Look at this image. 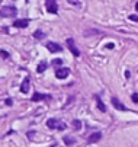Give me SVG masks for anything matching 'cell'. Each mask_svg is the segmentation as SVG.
I'll return each mask as SVG.
<instances>
[{"mask_svg":"<svg viewBox=\"0 0 138 147\" xmlns=\"http://www.w3.org/2000/svg\"><path fill=\"white\" fill-rule=\"evenodd\" d=\"M67 47H68V50L71 51V54H73L74 57H78V55H80V51L77 50V47H76V44H74V39H73V38H68V39H67Z\"/></svg>","mask_w":138,"mask_h":147,"instance_id":"cell-2","label":"cell"},{"mask_svg":"<svg viewBox=\"0 0 138 147\" xmlns=\"http://www.w3.org/2000/svg\"><path fill=\"white\" fill-rule=\"evenodd\" d=\"M106 48H108V50H112V48H113V44H111V42H109V44L106 45Z\"/></svg>","mask_w":138,"mask_h":147,"instance_id":"cell-23","label":"cell"},{"mask_svg":"<svg viewBox=\"0 0 138 147\" xmlns=\"http://www.w3.org/2000/svg\"><path fill=\"white\" fill-rule=\"evenodd\" d=\"M0 55H2V58H7V57H9L7 51H5V50H2V51H0Z\"/></svg>","mask_w":138,"mask_h":147,"instance_id":"cell-19","label":"cell"},{"mask_svg":"<svg viewBox=\"0 0 138 147\" xmlns=\"http://www.w3.org/2000/svg\"><path fill=\"white\" fill-rule=\"evenodd\" d=\"M64 143L66 144H74V140L73 138H68V137H64Z\"/></svg>","mask_w":138,"mask_h":147,"instance_id":"cell-17","label":"cell"},{"mask_svg":"<svg viewBox=\"0 0 138 147\" xmlns=\"http://www.w3.org/2000/svg\"><path fill=\"white\" fill-rule=\"evenodd\" d=\"M16 13H17V10L13 6H5L0 9V16L2 18H15Z\"/></svg>","mask_w":138,"mask_h":147,"instance_id":"cell-1","label":"cell"},{"mask_svg":"<svg viewBox=\"0 0 138 147\" xmlns=\"http://www.w3.org/2000/svg\"><path fill=\"white\" fill-rule=\"evenodd\" d=\"M102 137V133H93L90 137H89V143H96V141H99Z\"/></svg>","mask_w":138,"mask_h":147,"instance_id":"cell-11","label":"cell"},{"mask_svg":"<svg viewBox=\"0 0 138 147\" xmlns=\"http://www.w3.org/2000/svg\"><path fill=\"white\" fill-rule=\"evenodd\" d=\"M96 103H97V108H99V111L106 112V107H105V103H102V100H100L99 96H96Z\"/></svg>","mask_w":138,"mask_h":147,"instance_id":"cell-12","label":"cell"},{"mask_svg":"<svg viewBox=\"0 0 138 147\" xmlns=\"http://www.w3.org/2000/svg\"><path fill=\"white\" fill-rule=\"evenodd\" d=\"M58 130H66V124L60 122V124H58Z\"/></svg>","mask_w":138,"mask_h":147,"instance_id":"cell-22","label":"cell"},{"mask_svg":"<svg viewBox=\"0 0 138 147\" xmlns=\"http://www.w3.org/2000/svg\"><path fill=\"white\" fill-rule=\"evenodd\" d=\"M21 92L22 93H28L29 92V79H25L21 85Z\"/></svg>","mask_w":138,"mask_h":147,"instance_id":"cell-9","label":"cell"},{"mask_svg":"<svg viewBox=\"0 0 138 147\" xmlns=\"http://www.w3.org/2000/svg\"><path fill=\"white\" fill-rule=\"evenodd\" d=\"M112 105H113V108L118 109V111H127V107L122 102H119V99H116V98H112Z\"/></svg>","mask_w":138,"mask_h":147,"instance_id":"cell-6","label":"cell"},{"mask_svg":"<svg viewBox=\"0 0 138 147\" xmlns=\"http://www.w3.org/2000/svg\"><path fill=\"white\" fill-rule=\"evenodd\" d=\"M135 9H137V12H138V2H137V5H135Z\"/></svg>","mask_w":138,"mask_h":147,"instance_id":"cell-25","label":"cell"},{"mask_svg":"<svg viewBox=\"0 0 138 147\" xmlns=\"http://www.w3.org/2000/svg\"><path fill=\"white\" fill-rule=\"evenodd\" d=\"M68 3H71V5H76V6H80V2L78 0H67Z\"/></svg>","mask_w":138,"mask_h":147,"instance_id":"cell-20","label":"cell"},{"mask_svg":"<svg viewBox=\"0 0 138 147\" xmlns=\"http://www.w3.org/2000/svg\"><path fill=\"white\" fill-rule=\"evenodd\" d=\"M45 69H47V63L45 61H41V63H39V64H38V73H42V71H45Z\"/></svg>","mask_w":138,"mask_h":147,"instance_id":"cell-13","label":"cell"},{"mask_svg":"<svg viewBox=\"0 0 138 147\" xmlns=\"http://www.w3.org/2000/svg\"><path fill=\"white\" fill-rule=\"evenodd\" d=\"M68 74H70V70H68L67 67H58L57 71H55L57 79H66Z\"/></svg>","mask_w":138,"mask_h":147,"instance_id":"cell-4","label":"cell"},{"mask_svg":"<svg viewBox=\"0 0 138 147\" xmlns=\"http://www.w3.org/2000/svg\"><path fill=\"white\" fill-rule=\"evenodd\" d=\"M50 100L51 96L50 95H44V93H39V92H35L33 96H32V102H38V100Z\"/></svg>","mask_w":138,"mask_h":147,"instance_id":"cell-5","label":"cell"},{"mask_svg":"<svg viewBox=\"0 0 138 147\" xmlns=\"http://www.w3.org/2000/svg\"><path fill=\"white\" fill-rule=\"evenodd\" d=\"M58 124H60V122H58L55 118H50L48 121H47V125H48V128H51V130H54V128H57L58 127Z\"/></svg>","mask_w":138,"mask_h":147,"instance_id":"cell-10","label":"cell"},{"mask_svg":"<svg viewBox=\"0 0 138 147\" xmlns=\"http://www.w3.org/2000/svg\"><path fill=\"white\" fill-rule=\"evenodd\" d=\"M73 127H74V130H80L82 128V122L78 121V119H74L73 121Z\"/></svg>","mask_w":138,"mask_h":147,"instance_id":"cell-15","label":"cell"},{"mask_svg":"<svg viewBox=\"0 0 138 147\" xmlns=\"http://www.w3.org/2000/svg\"><path fill=\"white\" fill-rule=\"evenodd\" d=\"M13 102H12V99H6V105H12Z\"/></svg>","mask_w":138,"mask_h":147,"instance_id":"cell-24","label":"cell"},{"mask_svg":"<svg viewBox=\"0 0 138 147\" xmlns=\"http://www.w3.org/2000/svg\"><path fill=\"white\" fill-rule=\"evenodd\" d=\"M63 64V60L61 58H54L52 60V66H61Z\"/></svg>","mask_w":138,"mask_h":147,"instance_id":"cell-16","label":"cell"},{"mask_svg":"<svg viewBox=\"0 0 138 147\" xmlns=\"http://www.w3.org/2000/svg\"><path fill=\"white\" fill-rule=\"evenodd\" d=\"M131 99H132V102H134V103H138V93H132Z\"/></svg>","mask_w":138,"mask_h":147,"instance_id":"cell-18","label":"cell"},{"mask_svg":"<svg viewBox=\"0 0 138 147\" xmlns=\"http://www.w3.org/2000/svg\"><path fill=\"white\" fill-rule=\"evenodd\" d=\"M45 9L50 13H57V10H58L57 2H55V0H45Z\"/></svg>","mask_w":138,"mask_h":147,"instance_id":"cell-3","label":"cell"},{"mask_svg":"<svg viewBox=\"0 0 138 147\" xmlns=\"http://www.w3.org/2000/svg\"><path fill=\"white\" fill-rule=\"evenodd\" d=\"M129 19H131V20H134V22H138V16H137V15H131V16H129Z\"/></svg>","mask_w":138,"mask_h":147,"instance_id":"cell-21","label":"cell"},{"mask_svg":"<svg viewBox=\"0 0 138 147\" xmlns=\"http://www.w3.org/2000/svg\"><path fill=\"white\" fill-rule=\"evenodd\" d=\"M33 38H36V39H42V38H45V34H44L42 31H35V32H33Z\"/></svg>","mask_w":138,"mask_h":147,"instance_id":"cell-14","label":"cell"},{"mask_svg":"<svg viewBox=\"0 0 138 147\" xmlns=\"http://www.w3.org/2000/svg\"><path fill=\"white\" fill-rule=\"evenodd\" d=\"M28 19H21V20H15L13 22V26L15 28H26L28 26Z\"/></svg>","mask_w":138,"mask_h":147,"instance_id":"cell-8","label":"cell"},{"mask_svg":"<svg viewBox=\"0 0 138 147\" xmlns=\"http://www.w3.org/2000/svg\"><path fill=\"white\" fill-rule=\"evenodd\" d=\"M45 45H47V48H48L51 53H60V51L63 50L61 45H58V44H55V42H51V41H50V42H47Z\"/></svg>","mask_w":138,"mask_h":147,"instance_id":"cell-7","label":"cell"}]
</instances>
